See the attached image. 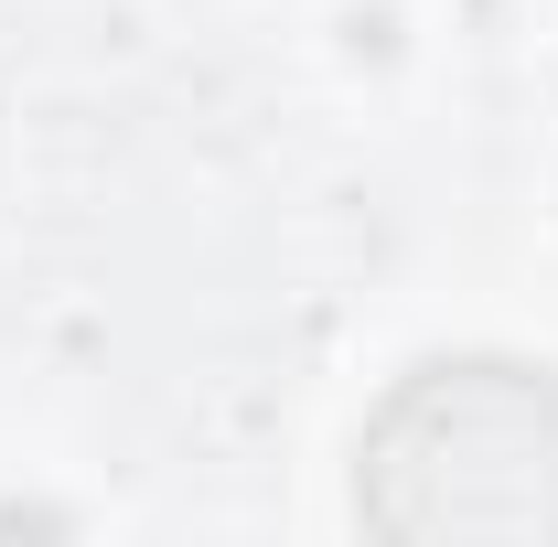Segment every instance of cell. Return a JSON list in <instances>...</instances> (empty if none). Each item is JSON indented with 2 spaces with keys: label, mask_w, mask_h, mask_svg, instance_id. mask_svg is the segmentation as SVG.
<instances>
[{
  "label": "cell",
  "mask_w": 558,
  "mask_h": 547,
  "mask_svg": "<svg viewBox=\"0 0 558 547\" xmlns=\"http://www.w3.org/2000/svg\"><path fill=\"white\" fill-rule=\"evenodd\" d=\"M354 515L398 547H558V376L515 354L409 365L354 440Z\"/></svg>",
  "instance_id": "1"
}]
</instances>
